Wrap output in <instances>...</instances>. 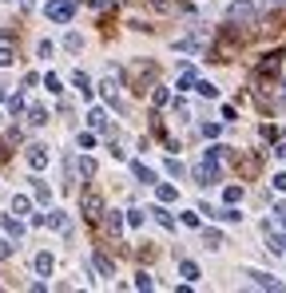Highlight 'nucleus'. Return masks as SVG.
Wrapping results in <instances>:
<instances>
[{
    "instance_id": "24",
    "label": "nucleus",
    "mask_w": 286,
    "mask_h": 293,
    "mask_svg": "<svg viewBox=\"0 0 286 293\" xmlns=\"http://www.w3.org/2000/svg\"><path fill=\"white\" fill-rule=\"evenodd\" d=\"M0 64H4V68L12 64V48H0Z\"/></svg>"
},
{
    "instance_id": "8",
    "label": "nucleus",
    "mask_w": 286,
    "mask_h": 293,
    "mask_svg": "<svg viewBox=\"0 0 286 293\" xmlns=\"http://www.w3.org/2000/svg\"><path fill=\"white\" fill-rule=\"evenodd\" d=\"M48 226H56V230H64V234H68V218H64L60 210H56V214H48Z\"/></svg>"
},
{
    "instance_id": "12",
    "label": "nucleus",
    "mask_w": 286,
    "mask_h": 293,
    "mask_svg": "<svg viewBox=\"0 0 286 293\" xmlns=\"http://www.w3.org/2000/svg\"><path fill=\"white\" fill-rule=\"evenodd\" d=\"M4 230H8V234H12V238H20V234H24V226L16 222V218H4Z\"/></svg>"
},
{
    "instance_id": "27",
    "label": "nucleus",
    "mask_w": 286,
    "mask_h": 293,
    "mask_svg": "<svg viewBox=\"0 0 286 293\" xmlns=\"http://www.w3.org/2000/svg\"><path fill=\"white\" fill-rule=\"evenodd\" d=\"M266 4H282V0H266Z\"/></svg>"
},
{
    "instance_id": "2",
    "label": "nucleus",
    "mask_w": 286,
    "mask_h": 293,
    "mask_svg": "<svg viewBox=\"0 0 286 293\" xmlns=\"http://www.w3.org/2000/svg\"><path fill=\"white\" fill-rule=\"evenodd\" d=\"M72 12H76V0H48V20L56 24H68Z\"/></svg>"
},
{
    "instance_id": "17",
    "label": "nucleus",
    "mask_w": 286,
    "mask_h": 293,
    "mask_svg": "<svg viewBox=\"0 0 286 293\" xmlns=\"http://www.w3.org/2000/svg\"><path fill=\"white\" fill-rule=\"evenodd\" d=\"M147 4H151L155 12H171V8H175V0H147Z\"/></svg>"
},
{
    "instance_id": "14",
    "label": "nucleus",
    "mask_w": 286,
    "mask_h": 293,
    "mask_svg": "<svg viewBox=\"0 0 286 293\" xmlns=\"http://www.w3.org/2000/svg\"><path fill=\"white\" fill-rule=\"evenodd\" d=\"M135 179H139V182H155V175H151L143 162H135Z\"/></svg>"
},
{
    "instance_id": "26",
    "label": "nucleus",
    "mask_w": 286,
    "mask_h": 293,
    "mask_svg": "<svg viewBox=\"0 0 286 293\" xmlns=\"http://www.w3.org/2000/svg\"><path fill=\"white\" fill-rule=\"evenodd\" d=\"M8 254H12V246H8V242H0V258H8Z\"/></svg>"
},
{
    "instance_id": "9",
    "label": "nucleus",
    "mask_w": 286,
    "mask_h": 293,
    "mask_svg": "<svg viewBox=\"0 0 286 293\" xmlns=\"http://www.w3.org/2000/svg\"><path fill=\"white\" fill-rule=\"evenodd\" d=\"M28 123H32V127H44V123H48V111H44V107H32V119H28Z\"/></svg>"
},
{
    "instance_id": "10",
    "label": "nucleus",
    "mask_w": 286,
    "mask_h": 293,
    "mask_svg": "<svg viewBox=\"0 0 286 293\" xmlns=\"http://www.w3.org/2000/svg\"><path fill=\"white\" fill-rule=\"evenodd\" d=\"M179 273H183L187 281H195V277H199V266H195V262H183V266H179Z\"/></svg>"
},
{
    "instance_id": "11",
    "label": "nucleus",
    "mask_w": 286,
    "mask_h": 293,
    "mask_svg": "<svg viewBox=\"0 0 286 293\" xmlns=\"http://www.w3.org/2000/svg\"><path fill=\"white\" fill-rule=\"evenodd\" d=\"M203 242H207V246H223V234H219V230H207V234H203Z\"/></svg>"
},
{
    "instance_id": "7",
    "label": "nucleus",
    "mask_w": 286,
    "mask_h": 293,
    "mask_svg": "<svg viewBox=\"0 0 286 293\" xmlns=\"http://www.w3.org/2000/svg\"><path fill=\"white\" fill-rule=\"evenodd\" d=\"M95 270L103 273V277H112V273H116V266H112V258H108V254H95Z\"/></svg>"
},
{
    "instance_id": "4",
    "label": "nucleus",
    "mask_w": 286,
    "mask_h": 293,
    "mask_svg": "<svg viewBox=\"0 0 286 293\" xmlns=\"http://www.w3.org/2000/svg\"><path fill=\"white\" fill-rule=\"evenodd\" d=\"M84 218L88 222H99V214H103V202H99V194H84Z\"/></svg>"
},
{
    "instance_id": "23",
    "label": "nucleus",
    "mask_w": 286,
    "mask_h": 293,
    "mask_svg": "<svg viewBox=\"0 0 286 293\" xmlns=\"http://www.w3.org/2000/svg\"><path fill=\"white\" fill-rule=\"evenodd\" d=\"M112 4H116V0H92V8H95V12H108Z\"/></svg>"
},
{
    "instance_id": "20",
    "label": "nucleus",
    "mask_w": 286,
    "mask_h": 293,
    "mask_svg": "<svg viewBox=\"0 0 286 293\" xmlns=\"http://www.w3.org/2000/svg\"><path fill=\"white\" fill-rule=\"evenodd\" d=\"M88 119H92V127H99V131L108 127V119H103V111H92V115H88Z\"/></svg>"
},
{
    "instance_id": "21",
    "label": "nucleus",
    "mask_w": 286,
    "mask_h": 293,
    "mask_svg": "<svg viewBox=\"0 0 286 293\" xmlns=\"http://www.w3.org/2000/svg\"><path fill=\"white\" fill-rule=\"evenodd\" d=\"M32 182H36V198H40V202H48V186H44L40 179H32Z\"/></svg>"
},
{
    "instance_id": "25",
    "label": "nucleus",
    "mask_w": 286,
    "mask_h": 293,
    "mask_svg": "<svg viewBox=\"0 0 286 293\" xmlns=\"http://www.w3.org/2000/svg\"><path fill=\"white\" fill-rule=\"evenodd\" d=\"M0 162H8V143L0 139Z\"/></svg>"
},
{
    "instance_id": "22",
    "label": "nucleus",
    "mask_w": 286,
    "mask_h": 293,
    "mask_svg": "<svg viewBox=\"0 0 286 293\" xmlns=\"http://www.w3.org/2000/svg\"><path fill=\"white\" fill-rule=\"evenodd\" d=\"M80 147H84V151H92V147H95V135H88V131H84V135H80Z\"/></svg>"
},
{
    "instance_id": "18",
    "label": "nucleus",
    "mask_w": 286,
    "mask_h": 293,
    "mask_svg": "<svg viewBox=\"0 0 286 293\" xmlns=\"http://www.w3.org/2000/svg\"><path fill=\"white\" fill-rule=\"evenodd\" d=\"M151 214H155V222H159V226H167V230L175 226V222H171V214H167V210H151Z\"/></svg>"
},
{
    "instance_id": "19",
    "label": "nucleus",
    "mask_w": 286,
    "mask_h": 293,
    "mask_svg": "<svg viewBox=\"0 0 286 293\" xmlns=\"http://www.w3.org/2000/svg\"><path fill=\"white\" fill-rule=\"evenodd\" d=\"M119 230H123V218H119V214H112V218H108V234H119Z\"/></svg>"
},
{
    "instance_id": "1",
    "label": "nucleus",
    "mask_w": 286,
    "mask_h": 293,
    "mask_svg": "<svg viewBox=\"0 0 286 293\" xmlns=\"http://www.w3.org/2000/svg\"><path fill=\"white\" fill-rule=\"evenodd\" d=\"M127 79H131V88H135V91H147V83L155 79V64H147V60L131 64V68H127Z\"/></svg>"
},
{
    "instance_id": "6",
    "label": "nucleus",
    "mask_w": 286,
    "mask_h": 293,
    "mask_svg": "<svg viewBox=\"0 0 286 293\" xmlns=\"http://www.w3.org/2000/svg\"><path fill=\"white\" fill-rule=\"evenodd\" d=\"M28 162H32V171H40V166L48 162V151L44 147H28Z\"/></svg>"
},
{
    "instance_id": "5",
    "label": "nucleus",
    "mask_w": 286,
    "mask_h": 293,
    "mask_svg": "<svg viewBox=\"0 0 286 293\" xmlns=\"http://www.w3.org/2000/svg\"><path fill=\"white\" fill-rule=\"evenodd\" d=\"M251 16H255V8H251V4H242V0H238L235 8H231V16H227V20H231V24H235V28H238V24H242V20L251 24Z\"/></svg>"
},
{
    "instance_id": "13",
    "label": "nucleus",
    "mask_w": 286,
    "mask_h": 293,
    "mask_svg": "<svg viewBox=\"0 0 286 293\" xmlns=\"http://www.w3.org/2000/svg\"><path fill=\"white\" fill-rule=\"evenodd\" d=\"M36 270H40V273H52V254H40V258H36Z\"/></svg>"
},
{
    "instance_id": "16",
    "label": "nucleus",
    "mask_w": 286,
    "mask_h": 293,
    "mask_svg": "<svg viewBox=\"0 0 286 293\" xmlns=\"http://www.w3.org/2000/svg\"><path fill=\"white\" fill-rule=\"evenodd\" d=\"M76 88L84 91V95H92V83H88V75H84V71H76Z\"/></svg>"
},
{
    "instance_id": "3",
    "label": "nucleus",
    "mask_w": 286,
    "mask_h": 293,
    "mask_svg": "<svg viewBox=\"0 0 286 293\" xmlns=\"http://www.w3.org/2000/svg\"><path fill=\"white\" fill-rule=\"evenodd\" d=\"M179 48H183L187 56H199V52L207 48V32H191V36H183V40H179Z\"/></svg>"
},
{
    "instance_id": "15",
    "label": "nucleus",
    "mask_w": 286,
    "mask_h": 293,
    "mask_svg": "<svg viewBox=\"0 0 286 293\" xmlns=\"http://www.w3.org/2000/svg\"><path fill=\"white\" fill-rule=\"evenodd\" d=\"M12 210H16V214H28V210H32V202H28L24 194H16V202H12Z\"/></svg>"
}]
</instances>
